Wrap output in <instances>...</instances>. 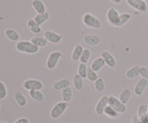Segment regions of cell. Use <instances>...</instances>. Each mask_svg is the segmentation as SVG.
<instances>
[{
  "label": "cell",
  "instance_id": "obj_27",
  "mask_svg": "<svg viewBox=\"0 0 148 123\" xmlns=\"http://www.w3.org/2000/svg\"><path fill=\"white\" fill-rule=\"evenodd\" d=\"M72 84H73L74 88L77 91H80L84 86V79L77 73L74 76Z\"/></svg>",
  "mask_w": 148,
  "mask_h": 123
},
{
  "label": "cell",
  "instance_id": "obj_30",
  "mask_svg": "<svg viewBox=\"0 0 148 123\" xmlns=\"http://www.w3.org/2000/svg\"><path fill=\"white\" fill-rule=\"evenodd\" d=\"M94 87L96 92L102 93L105 89V82L102 78H99L94 82Z\"/></svg>",
  "mask_w": 148,
  "mask_h": 123
},
{
  "label": "cell",
  "instance_id": "obj_26",
  "mask_svg": "<svg viewBox=\"0 0 148 123\" xmlns=\"http://www.w3.org/2000/svg\"><path fill=\"white\" fill-rule=\"evenodd\" d=\"M62 97L64 102L69 103L73 97V89L71 86L66 87L62 91Z\"/></svg>",
  "mask_w": 148,
  "mask_h": 123
},
{
  "label": "cell",
  "instance_id": "obj_42",
  "mask_svg": "<svg viewBox=\"0 0 148 123\" xmlns=\"http://www.w3.org/2000/svg\"><path fill=\"white\" fill-rule=\"evenodd\" d=\"M147 116L148 117V109H147Z\"/></svg>",
  "mask_w": 148,
  "mask_h": 123
},
{
  "label": "cell",
  "instance_id": "obj_35",
  "mask_svg": "<svg viewBox=\"0 0 148 123\" xmlns=\"http://www.w3.org/2000/svg\"><path fill=\"white\" fill-rule=\"evenodd\" d=\"M7 96V89L5 84L2 82H0V100H3Z\"/></svg>",
  "mask_w": 148,
  "mask_h": 123
},
{
  "label": "cell",
  "instance_id": "obj_10",
  "mask_svg": "<svg viewBox=\"0 0 148 123\" xmlns=\"http://www.w3.org/2000/svg\"><path fill=\"white\" fill-rule=\"evenodd\" d=\"M108 105V96L107 95H104V96H101V99L98 102V103L95 105V113L99 116H102L103 115L104 110H105L106 107Z\"/></svg>",
  "mask_w": 148,
  "mask_h": 123
},
{
  "label": "cell",
  "instance_id": "obj_9",
  "mask_svg": "<svg viewBox=\"0 0 148 123\" xmlns=\"http://www.w3.org/2000/svg\"><path fill=\"white\" fill-rule=\"evenodd\" d=\"M119 15V12L114 7H111V8L108 9L106 12V19L108 24L110 25L116 27V24L118 22Z\"/></svg>",
  "mask_w": 148,
  "mask_h": 123
},
{
  "label": "cell",
  "instance_id": "obj_2",
  "mask_svg": "<svg viewBox=\"0 0 148 123\" xmlns=\"http://www.w3.org/2000/svg\"><path fill=\"white\" fill-rule=\"evenodd\" d=\"M82 22L87 27L90 28L98 30L102 27L101 21L90 13H85L82 17Z\"/></svg>",
  "mask_w": 148,
  "mask_h": 123
},
{
  "label": "cell",
  "instance_id": "obj_7",
  "mask_svg": "<svg viewBox=\"0 0 148 123\" xmlns=\"http://www.w3.org/2000/svg\"><path fill=\"white\" fill-rule=\"evenodd\" d=\"M23 88L27 91L41 90L43 88V84L38 79H30L25 81L23 84Z\"/></svg>",
  "mask_w": 148,
  "mask_h": 123
},
{
  "label": "cell",
  "instance_id": "obj_24",
  "mask_svg": "<svg viewBox=\"0 0 148 123\" xmlns=\"http://www.w3.org/2000/svg\"><path fill=\"white\" fill-rule=\"evenodd\" d=\"M132 18V15L128 12H123L120 14L119 17L118 22H117L116 27H122L124 24H127Z\"/></svg>",
  "mask_w": 148,
  "mask_h": 123
},
{
  "label": "cell",
  "instance_id": "obj_28",
  "mask_svg": "<svg viewBox=\"0 0 148 123\" xmlns=\"http://www.w3.org/2000/svg\"><path fill=\"white\" fill-rule=\"evenodd\" d=\"M50 18V14L48 12H46L42 14H37L34 17V20L39 24V25H42L44 22L49 20Z\"/></svg>",
  "mask_w": 148,
  "mask_h": 123
},
{
  "label": "cell",
  "instance_id": "obj_39",
  "mask_svg": "<svg viewBox=\"0 0 148 123\" xmlns=\"http://www.w3.org/2000/svg\"><path fill=\"white\" fill-rule=\"evenodd\" d=\"M111 2L114 3L116 4H121L122 2V0H110Z\"/></svg>",
  "mask_w": 148,
  "mask_h": 123
},
{
  "label": "cell",
  "instance_id": "obj_12",
  "mask_svg": "<svg viewBox=\"0 0 148 123\" xmlns=\"http://www.w3.org/2000/svg\"><path fill=\"white\" fill-rule=\"evenodd\" d=\"M101 57L103 59L106 65L108 67L111 68V69H114L116 66V60L114 56L110 52L107 51V50H104L101 53Z\"/></svg>",
  "mask_w": 148,
  "mask_h": 123
},
{
  "label": "cell",
  "instance_id": "obj_23",
  "mask_svg": "<svg viewBox=\"0 0 148 123\" xmlns=\"http://www.w3.org/2000/svg\"><path fill=\"white\" fill-rule=\"evenodd\" d=\"M14 99L15 100L16 103L20 107H22L25 106L27 103V101L25 96L21 92H20V91H17L16 92H14Z\"/></svg>",
  "mask_w": 148,
  "mask_h": 123
},
{
  "label": "cell",
  "instance_id": "obj_22",
  "mask_svg": "<svg viewBox=\"0 0 148 123\" xmlns=\"http://www.w3.org/2000/svg\"><path fill=\"white\" fill-rule=\"evenodd\" d=\"M29 96L33 100L37 102H43L45 99V95L40 90L29 91Z\"/></svg>",
  "mask_w": 148,
  "mask_h": 123
},
{
  "label": "cell",
  "instance_id": "obj_16",
  "mask_svg": "<svg viewBox=\"0 0 148 123\" xmlns=\"http://www.w3.org/2000/svg\"><path fill=\"white\" fill-rule=\"evenodd\" d=\"M132 96V91L130 88H124L121 90L119 99L124 105H127L130 102Z\"/></svg>",
  "mask_w": 148,
  "mask_h": 123
},
{
  "label": "cell",
  "instance_id": "obj_14",
  "mask_svg": "<svg viewBox=\"0 0 148 123\" xmlns=\"http://www.w3.org/2000/svg\"><path fill=\"white\" fill-rule=\"evenodd\" d=\"M71 81L69 79H62L58 80L57 82H54L53 84V89L55 91H62L66 87H69L71 86Z\"/></svg>",
  "mask_w": 148,
  "mask_h": 123
},
{
  "label": "cell",
  "instance_id": "obj_8",
  "mask_svg": "<svg viewBox=\"0 0 148 123\" xmlns=\"http://www.w3.org/2000/svg\"><path fill=\"white\" fill-rule=\"evenodd\" d=\"M43 35H44L45 38L48 40V42L52 43V44H58L63 39V36L62 35L49 30H46L43 33Z\"/></svg>",
  "mask_w": 148,
  "mask_h": 123
},
{
  "label": "cell",
  "instance_id": "obj_6",
  "mask_svg": "<svg viewBox=\"0 0 148 123\" xmlns=\"http://www.w3.org/2000/svg\"><path fill=\"white\" fill-rule=\"evenodd\" d=\"M127 4L131 8L141 13L147 12L148 5L145 0H126Z\"/></svg>",
  "mask_w": 148,
  "mask_h": 123
},
{
  "label": "cell",
  "instance_id": "obj_19",
  "mask_svg": "<svg viewBox=\"0 0 148 123\" xmlns=\"http://www.w3.org/2000/svg\"><path fill=\"white\" fill-rule=\"evenodd\" d=\"M27 27L33 34H39L41 32V27L35 21L34 19H30L27 20Z\"/></svg>",
  "mask_w": 148,
  "mask_h": 123
},
{
  "label": "cell",
  "instance_id": "obj_41",
  "mask_svg": "<svg viewBox=\"0 0 148 123\" xmlns=\"http://www.w3.org/2000/svg\"><path fill=\"white\" fill-rule=\"evenodd\" d=\"M0 123H7V122H2V121H0Z\"/></svg>",
  "mask_w": 148,
  "mask_h": 123
},
{
  "label": "cell",
  "instance_id": "obj_17",
  "mask_svg": "<svg viewBox=\"0 0 148 123\" xmlns=\"http://www.w3.org/2000/svg\"><path fill=\"white\" fill-rule=\"evenodd\" d=\"M105 66L106 63L103 59L101 57H98L92 60L90 67L92 70L98 72L100 71H101Z\"/></svg>",
  "mask_w": 148,
  "mask_h": 123
},
{
  "label": "cell",
  "instance_id": "obj_43",
  "mask_svg": "<svg viewBox=\"0 0 148 123\" xmlns=\"http://www.w3.org/2000/svg\"><path fill=\"white\" fill-rule=\"evenodd\" d=\"M0 109H1V105H0Z\"/></svg>",
  "mask_w": 148,
  "mask_h": 123
},
{
  "label": "cell",
  "instance_id": "obj_11",
  "mask_svg": "<svg viewBox=\"0 0 148 123\" xmlns=\"http://www.w3.org/2000/svg\"><path fill=\"white\" fill-rule=\"evenodd\" d=\"M148 85V80L141 78L138 82L136 83L134 87V93L136 96H141L145 91Z\"/></svg>",
  "mask_w": 148,
  "mask_h": 123
},
{
  "label": "cell",
  "instance_id": "obj_3",
  "mask_svg": "<svg viewBox=\"0 0 148 123\" xmlns=\"http://www.w3.org/2000/svg\"><path fill=\"white\" fill-rule=\"evenodd\" d=\"M68 107H69V104L67 102L64 101L57 102L52 107L50 112V117L53 120L58 119L66 112Z\"/></svg>",
  "mask_w": 148,
  "mask_h": 123
},
{
  "label": "cell",
  "instance_id": "obj_33",
  "mask_svg": "<svg viewBox=\"0 0 148 123\" xmlns=\"http://www.w3.org/2000/svg\"><path fill=\"white\" fill-rule=\"evenodd\" d=\"M88 67L87 64L82 63H79L77 67V74H79L81 77L85 79L87 77V73H88Z\"/></svg>",
  "mask_w": 148,
  "mask_h": 123
},
{
  "label": "cell",
  "instance_id": "obj_4",
  "mask_svg": "<svg viewBox=\"0 0 148 123\" xmlns=\"http://www.w3.org/2000/svg\"><path fill=\"white\" fill-rule=\"evenodd\" d=\"M62 56H63V54H62V52L59 51V50H54V51L51 52L49 55L47 60H46V68L49 70H53V69H56Z\"/></svg>",
  "mask_w": 148,
  "mask_h": 123
},
{
  "label": "cell",
  "instance_id": "obj_15",
  "mask_svg": "<svg viewBox=\"0 0 148 123\" xmlns=\"http://www.w3.org/2000/svg\"><path fill=\"white\" fill-rule=\"evenodd\" d=\"M30 4L37 14H42L46 12V7L42 0H32Z\"/></svg>",
  "mask_w": 148,
  "mask_h": 123
},
{
  "label": "cell",
  "instance_id": "obj_13",
  "mask_svg": "<svg viewBox=\"0 0 148 123\" xmlns=\"http://www.w3.org/2000/svg\"><path fill=\"white\" fill-rule=\"evenodd\" d=\"M83 41L88 46H97L101 43V37L99 35H86L84 37Z\"/></svg>",
  "mask_w": 148,
  "mask_h": 123
},
{
  "label": "cell",
  "instance_id": "obj_37",
  "mask_svg": "<svg viewBox=\"0 0 148 123\" xmlns=\"http://www.w3.org/2000/svg\"><path fill=\"white\" fill-rule=\"evenodd\" d=\"M132 123H143V121L138 115H135L133 116L132 119Z\"/></svg>",
  "mask_w": 148,
  "mask_h": 123
},
{
  "label": "cell",
  "instance_id": "obj_25",
  "mask_svg": "<svg viewBox=\"0 0 148 123\" xmlns=\"http://www.w3.org/2000/svg\"><path fill=\"white\" fill-rule=\"evenodd\" d=\"M30 41H31L35 46H38L39 48H40L46 47L48 45V43H49L48 40H46L44 37H40V36H35V37H33L30 39Z\"/></svg>",
  "mask_w": 148,
  "mask_h": 123
},
{
  "label": "cell",
  "instance_id": "obj_38",
  "mask_svg": "<svg viewBox=\"0 0 148 123\" xmlns=\"http://www.w3.org/2000/svg\"><path fill=\"white\" fill-rule=\"evenodd\" d=\"M14 123H30L28 118H20L15 121Z\"/></svg>",
  "mask_w": 148,
  "mask_h": 123
},
{
  "label": "cell",
  "instance_id": "obj_40",
  "mask_svg": "<svg viewBox=\"0 0 148 123\" xmlns=\"http://www.w3.org/2000/svg\"><path fill=\"white\" fill-rule=\"evenodd\" d=\"M142 121H143V123H148V117L146 116L145 118H143Z\"/></svg>",
  "mask_w": 148,
  "mask_h": 123
},
{
  "label": "cell",
  "instance_id": "obj_34",
  "mask_svg": "<svg viewBox=\"0 0 148 123\" xmlns=\"http://www.w3.org/2000/svg\"><path fill=\"white\" fill-rule=\"evenodd\" d=\"M147 109H148V105H146V104H141V105L139 106L138 109H137V115L141 118V120L147 116Z\"/></svg>",
  "mask_w": 148,
  "mask_h": 123
},
{
  "label": "cell",
  "instance_id": "obj_32",
  "mask_svg": "<svg viewBox=\"0 0 148 123\" xmlns=\"http://www.w3.org/2000/svg\"><path fill=\"white\" fill-rule=\"evenodd\" d=\"M91 56V51L90 49L88 48H85L84 49L83 52H82V55H81L80 59H79V62L82 63H87L89 61L90 58Z\"/></svg>",
  "mask_w": 148,
  "mask_h": 123
},
{
  "label": "cell",
  "instance_id": "obj_21",
  "mask_svg": "<svg viewBox=\"0 0 148 123\" xmlns=\"http://www.w3.org/2000/svg\"><path fill=\"white\" fill-rule=\"evenodd\" d=\"M140 66H132L130 69H129L126 72L125 75L126 77L128 78L129 79H134L136 78H137L138 76H140Z\"/></svg>",
  "mask_w": 148,
  "mask_h": 123
},
{
  "label": "cell",
  "instance_id": "obj_18",
  "mask_svg": "<svg viewBox=\"0 0 148 123\" xmlns=\"http://www.w3.org/2000/svg\"><path fill=\"white\" fill-rule=\"evenodd\" d=\"M4 35L7 37V38L12 42H18L20 40V34L14 29H7L4 31Z\"/></svg>",
  "mask_w": 148,
  "mask_h": 123
},
{
  "label": "cell",
  "instance_id": "obj_5",
  "mask_svg": "<svg viewBox=\"0 0 148 123\" xmlns=\"http://www.w3.org/2000/svg\"><path fill=\"white\" fill-rule=\"evenodd\" d=\"M108 105L114 108L119 114H124L127 110V105L123 104L119 98L113 95L108 96Z\"/></svg>",
  "mask_w": 148,
  "mask_h": 123
},
{
  "label": "cell",
  "instance_id": "obj_20",
  "mask_svg": "<svg viewBox=\"0 0 148 123\" xmlns=\"http://www.w3.org/2000/svg\"><path fill=\"white\" fill-rule=\"evenodd\" d=\"M84 48L82 45L77 44L75 46L73 49V51H72V55H71V58H72V60L77 62L79 61V59H80L81 55H82V52L84 50Z\"/></svg>",
  "mask_w": 148,
  "mask_h": 123
},
{
  "label": "cell",
  "instance_id": "obj_1",
  "mask_svg": "<svg viewBox=\"0 0 148 123\" xmlns=\"http://www.w3.org/2000/svg\"><path fill=\"white\" fill-rule=\"evenodd\" d=\"M15 46L17 51L30 55L36 54L39 50V48L35 46L30 40H20L17 42Z\"/></svg>",
  "mask_w": 148,
  "mask_h": 123
},
{
  "label": "cell",
  "instance_id": "obj_31",
  "mask_svg": "<svg viewBox=\"0 0 148 123\" xmlns=\"http://www.w3.org/2000/svg\"><path fill=\"white\" fill-rule=\"evenodd\" d=\"M99 76L98 74V72L92 70L90 67L88 68V73H87V77L86 79L88 81L91 82H95L97 79H99Z\"/></svg>",
  "mask_w": 148,
  "mask_h": 123
},
{
  "label": "cell",
  "instance_id": "obj_36",
  "mask_svg": "<svg viewBox=\"0 0 148 123\" xmlns=\"http://www.w3.org/2000/svg\"><path fill=\"white\" fill-rule=\"evenodd\" d=\"M140 76L143 79L148 80V68L146 66H140Z\"/></svg>",
  "mask_w": 148,
  "mask_h": 123
},
{
  "label": "cell",
  "instance_id": "obj_29",
  "mask_svg": "<svg viewBox=\"0 0 148 123\" xmlns=\"http://www.w3.org/2000/svg\"><path fill=\"white\" fill-rule=\"evenodd\" d=\"M103 115H105L106 116H107L109 118H112V119H114V118H116L117 117L119 116V113L114 109L113 107H111V106L108 105V106L106 107L105 110H104Z\"/></svg>",
  "mask_w": 148,
  "mask_h": 123
}]
</instances>
